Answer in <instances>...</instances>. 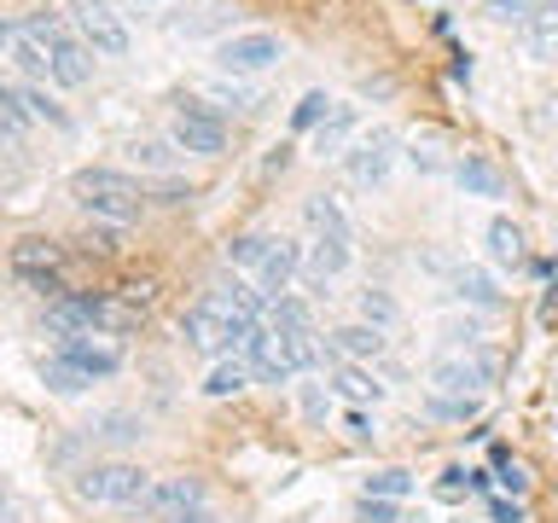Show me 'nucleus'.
I'll use <instances>...</instances> for the list:
<instances>
[{"label": "nucleus", "instance_id": "f257e3e1", "mask_svg": "<svg viewBox=\"0 0 558 523\" xmlns=\"http://www.w3.org/2000/svg\"><path fill=\"white\" fill-rule=\"evenodd\" d=\"M244 361H251V373L262 384H291L303 378L308 366H320V343H314V331H274L262 326L251 349H244Z\"/></svg>", "mask_w": 558, "mask_h": 523}, {"label": "nucleus", "instance_id": "f03ea898", "mask_svg": "<svg viewBox=\"0 0 558 523\" xmlns=\"http://www.w3.org/2000/svg\"><path fill=\"white\" fill-rule=\"evenodd\" d=\"M70 192H76V204L87 209V216L111 221V227L140 221V204H146V192H140L129 174H117V169H82L76 181H70Z\"/></svg>", "mask_w": 558, "mask_h": 523}, {"label": "nucleus", "instance_id": "7ed1b4c3", "mask_svg": "<svg viewBox=\"0 0 558 523\" xmlns=\"http://www.w3.org/2000/svg\"><path fill=\"white\" fill-rule=\"evenodd\" d=\"M151 471L146 465H129V460H105V465H87L76 477V495L94 500V506H146L151 495Z\"/></svg>", "mask_w": 558, "mask_h": 523}, {"label": "nucleus", "instance_id": "20e7f679", "mask_svg": "<svg viewBox=\"0 0 558 523\" xmlns=\"http://www.w3.org/2000/svg\"><path fill=\"white\" fill-rule=\"evenodd\" d=\"M495 373H500L495 355H442V361L430 366V390L436 396H471V401H477L488 384H495Z\"/></svg>", "mask_w": 558, "mask_h": 523}, {"label": "nucleus", "instance_id": "39448f33", "mask_svg": "<svg viewBox=\"0 0 558 523\" xmlns=\"http://www.w3.org/2000/svg\"><path fill=\"white\" fill-rule=\"evenodd\" d=\"M41 29H47V52H52V82L59 87H82L94 76V47L82 41V35H70L59 17L41 12Z\"/></svg>", "mask_w": 558, "mask_h": 523}, {"label": "nucleus", "instance_id": "423d86ee", "mask_svg": "<svg viewBox=\"0 0 558 523\" xmlns=\"http://www.w3.org/2000/svg\"><path fill=\"white\" fill-rule=\"evenodd\" d=\"M221 70H233V76H251V70H268L286 59V47H279V35L268 29H251V35H227V41L216 47Z\"/></svg>", "mask_w": 558, "mask_h": 523}, {"label": "nucleus", "instance_id": "0eeeda50", "mask_svg": "<svg viewBox=\"0 0 558 523\" xmlns=\"http://www.w3.org/2000/svg\"><path fill=\"white\" fill-rule=\"evenodd\" d=\"M174 146L192 151V157H221L227 151V122L216 111H204V105H181V117H174Z\"/></svg>", "mask_w": 558, "mask_h": 523}, {"label": "nucleus", "instance_id": "6e6552de", "mask_svg": "<svg viewBox=\"0 0 558 523\" xmlns=\"http://www.w3.org/2000/svg\"><path fill=\"white\" fill-rule=\"evenodd\" d=\"M198 506H204V483L198 477H157L151 495H146V512L157 523H174V518L198 512Z\"/></svg>", "mask_w": 558, "mask_h": 523}, {"label": "nucleus", "instance_id": "1a4fd4ad", "mask_svg": "<svg viewBox=\"0 0 558 523\" xmlns=\"http://www.w3.org/2000/svg\"><path fill=\"white\" fill-rule=\"evenodd\" d=\"M396 146H401V139L390 129H373L355 151H349V181H355V186H378L384 174H390V163H396Z\"/></svg>", "mask_w": 558, "mask_h": 523}, {"label": "nucleus", "instance_id": "9d476101", "mask_svg": "<svg viewBox=\"0 0 558 523\" xmlns=\"http://www.w3.org/2000/svg\"><path fill=\"white\" fill-rule=\"evenodd\" d=\"M76 29L94 52H105V59H122V52H129V29H122V17L111 7H76Z\"/></svg>", "mask_w": 558, "mask_h": 523}, {"label": "nucleus", "instance_id": "9b49d317", "mask_svg": "<svg viewBox=\"0 0 558 523\" xmlns=\"http://www.w3.org/2000/svg\"><path fill=\"white\" fill-rule=\"evenodd\" d=\"M181 331H186V343L198 349V355H233V326H227L221 314H209L204 303H198V308H186Z\"/></svg>", "mask_w": 558, "mask_h": 523}, {"label": "nucleus", "instance_id": "f8f14e48", "mask_svg": "<svg viewBox=\"0 0 558 523\" xmlns=\"http://www.w3.org/2000/svg\"><path fill=\"white\" fill-rule=\"evenodd\" d=\"M303 273V244H291V239H274V251L268 262H262V291L279 296V291H291V279Z\"/></svg>", "mask_w": 558, "mask_h": 523}, {"label": "nucleus", "instance_id": "ddd939ff", "mask_svg": "<svg viewBox=\"0 0 558 523\" xmlns=\"http://www.w3.org/2000/svg\"><path fill=\"white\" fill-rule=\"evenodd\" d=\"M453 181H460V192H471V198H506V174L495 163H483V157H460V163H453Z\"/></svg>", "mask_w": 558, "mask_h": 523}, {"label": "nucleus", "instance_id": "4468645a", "mask_svg": "<svg viewBox=\"0 0 558 523\" xmlns=\"http://www.w3.org/2000/svg\"><path fill=\"white\" fill-rule=\"evenodd\" d=\"M59 361H70V366H82L87 378H111L117 366H122V355H117V349H105V343H82V338H64V349H59Z\"/></svg>", "mask_w": 558, "mask_h": 523}, {"label": "nucleus", "instance_id": "2eb2a0df", "mask_svg": "<svg viewBox=\"0 0 558 523\" xmlns=\"http://www.w3.org/2000/svg\"><path fill=\"white\" fill-rule=\"evenodd\" d=\"M349 268V239H314L308 251V285H326L331 273Z\"/></svg>", "mask_w": 558, "mask_h": 523}, {"label": "nucleus", "instance_id": "dca6fc26", "mask_svg": "<svg viewBox=\"0 0 558 523\" xmlns=\"http://www.w3.org/2000/svg\"><path fill=\"white\" fill-rule=\"evenodd\" d=\"M251 378L256 373H251V361H244V355H221L216 366H209V378H204V396H239Z\"/></svg>", "mask_w": 558, "mask_h": 523}, {"label": "nucleus", "instance_id": "f3484780", "mask_svg": "<svg viewBox=\"0 0 558 523\" xmlns=\"http://www.w3.org/2000/svg\"><path fill=\"white\" fill-rule=\"evenodd\" d=\"M488 256H495L500 268H518V262H523V233H518V221H506V216L488 221Z\"/></svg>", "mask_w": 558, "mask_h": 523}, {"label": "nucleus", "instance_id": "a211bd4d", "mask_svg": "<svg viewBox=\"0 0 558 523\" xmlns=\"http://www.w3.org/2000/svg\"><path fill=\"white\" fill-rule=\"evenodd\" d=\"M331 343H338L343 361H361V355H378L384 349V331L378 326H343V331H331Z\"/></svg>", "mask_w": 558, "mask_h": 523}, {"label": "nucleus", "instance_id": "6ab92c4d", "mask_svg": "<svg viewBox=\"0 0 558 523\" xmlns=\"http://www.w3.org/2000/svg\"><path fill=\"white\" fill-rule=\"evenodd\" d=\"M408 163H413V169H425V174H436V169H453L460 157H448V139H442V134H413Z\"/></svg>", "mask_w": 558, "mask_h": 523}, {"label": "nucleus", "instance_id": "aec40b11", "mask_svg": "<svg viewBox=\"0 0 558 523\" xmlns=\"http://www.w3.org/2000/svg\"><path fill=\"white\" fill-rule=\"evenodd\" d=\"M303 216H308V227H314V239H349V221H343V209L331 204L326 192H320V198H308V209H303Z\"/></svg>", "mask_w": 558, "mask_h": 523}, {"label": "nucleus", "instance_id": "412c9836", "mask_svg": "<svg viewBox=\"0 0 558 523\" xmlns=\"http://www.w3.org/2000/svg\"><path fill=\"white\" fill-rule=\"evenodd\" d=\"M331 378H338V390H343L349 401H378V396H384V384L366 373V366H355V361H338V373H331Z\"/></svg>", "mask_w": 558, "mask_h": 523}, {"label": "nucleus", "instance_id": "4be33fe9", "mask_svg": "<svg viewBox=\"0 0 558 523\" xmlns=\"http://www.w3.org/2000/svg\"><path fill=\"white\" fill-rule=\"evenodd\" d=\"M349 129H355V105H331V117L320 122V134H314V146H320V157H326V151H343Z\"/></svg>", "mask_w": 558, "mask_h": 523}, {"label": "nucleus", "instance_id": "5701e85b", "mask_svg": "<svg viewBox=\"0 0 558 523\" xmlns=\"http://www.w3.org/2000/svg\"><path fill=\"white\" fill-rule=\"evenodd\" d=\"M453 296H460V303H477V308H495V303H500L495 279L477 273V268H460V279H453Z\"/></svg>", "mask_w": 558, "mask_h": 523}, {"label": "nucleus", "instance_id": "b1692460", "mask_svg": "<svg viewBox=\"0 0 558 523\" xmlns=\"http://www.w3.org/2000/svg\"><path fill=\"white\" fill-rule=\"evenodd\" d=\"M268 251H274V239H268V233H239L233 244H227V262H233V268H256V273H262Z\"/></svg>", "mask_w": 558, "mask_h": 523}, {"label": "nucleus", "instance_id": "393cba45", "mask_svg": "<svg viewBox=\"0 0 558 523\" xmlns=\"http://www.w3.org/2000/svg\"><path fill=\"white\" fill-rule=\"evenodd\" d=\"M413 488V477L401 465H384V471H373V477H366V500H401Z\"/></svg>", "mask_w": 558, "mask_h": 523}, {"label": "nucleus", "instance_id": "a878e982", "mask_svg": "<svg viewBox=\"0 0 558 523\" xmlns=\"http://www.w3.org/2000/svg\"><path fill=\"white\" fill-rule=\"evenodd\" d=\"M17 105H24L29 122H52V129H64V111L41 94V87H17Z\"/></svg>", "mask_w": 558, "mask_h": 523}, {"label": "nucleus", "instance_id": "bb28decb", "mask_svg": "<svg viewBox=\"0 0 558 523\" xmlns=\"http://www.w3.org/2000/svg\"><path fill=\"white\" fill-rule=\"evenodd\" d=\"M355 523H425V518L401 512V500H366V495H361V512H355Z\"/></svg>", "mask_w": 558, "mask_h": 523}, {"label": "nucleus", "instance_id": "cd10ccee", "mask_svg": "<svg viewBox=\"0 0 558 523\" xmlns=\"http://www.w3.org/2000/svg\"><path fill=\"white\" fill-rule=\"evenodd\" d=\"M47 384H52L59 396H76V390H87L94 378H87L82 366H70V361H47Z\"/></svg>", "mask_w": 558, "mask_h": 523}, {"label": "nucleus", "instance_id": "c85d7f7f", "mask_svg": "<svg viewBox=\"0 0 558 523\" xmlns=\"http://www.w3.org/2000/svg\"><path fill=\"white\" fill-rule=\"evenodd\" d=\"M12 262H17V268H41V262H47V268H52V262H59V251H52V244L47 239H24V244H17V251H12Z\"/></svg>", "mask_w": 558, "mask_h": 523}, {"label": "nucleus", "instance_id": "c756f323", "mask_svg": "<svg viewBox=\"0 0 558 523\" xmlns=\"http://www.w3.org/2000/svg\"><path fill=\"white\" fill-rule=\"evenodd\" d=\"M24 105H17V87H0V134H24Z\"/></svg>", "mask_w": 558, "mask_h": 523}, {"label": "nucleus", "instance_id": "7c9ffc66", "mask_svg": "<svg viewBox=\"0 0 558 523\" xmlns=\"http://www.w3.org/2000/svg\"><path fill=\"white\" fill-rule=\"evenodd\" d=\"M361 314H366V320H373V326L384 331V326L396 320V303H390L384 291H366V296H361Z\"/></svg>", "mask_w": 558, "mask_h": 523}, {"label": "nucleus", "instance_id": "2f4dec72", "mask_svg": "<svg viewBox=\"0 0 558 523\" xmlns=\"http://www.w3.org/2000/svg\"><path fill=\"white\" fill-rule=\"evenodd\" d=\"M331 117V99L326 94H303V105H296V129H314V122Z\"/></svg>", "mask_w": 558, "mask_h": 523}, {"label": "nucleus", "instance_id": "473e14b6", "mask_svg": "<svg viewBox=\"0 0 558 523\" xmlns=\"http://www.w3.org/2000/svg\"><path fill=\"white\" fill-rule=\"evenodd\" d=\"M326 408H331V401L320 396V390H314V384H308V390H303V413L314 418V425H320V418H326Z\"/></svg>", "mask_w": 558, "mask_h": 523}, {"label": "nucleus", "instance_id": "72a5a7b5", "mask_svg": "<svg viewBox=\"0 0 558 523\" xmlns=\"http://www.w3.org/2000/svg\"><path fill=\"white\" fill-rule=\"evenodd\" d=\"M488 512H495V523H523V506H518V500H512V506H506V500H495Z\"/></svg>", "mask_w": 558, "mask_h": 523}, {"label": "nucleus", "instance_id": "f704fd0d", "mask_svg": "<svg viewBox=\"0 0 558 523\" xmlns=\"http://www.w3.org/2000/svg\"><path fill=\"white\" fill-rule=\"evenodd\" d=\"M186 198H192V192H186V186H174V181L157 186V204H186Z\"/></svg>", "mask_w": 558, "mask_h": 523}, {"label": "nucleus", "instance_id": "c9c22d12", "mask_svg": "<svg viewBox=\"0 0 558 523\" xmlns=\"http://www.w3.org/2000/svg\"><path fill=\"white\" fill-rule=\"evenodd\" d=\"M500 483L512 488V495H523V483H530V477H523V465H500Z\"/></svg>", "mask_w": 558, "mask_h": 523}, {"label": "nucleus", "instance_id": "e433bc0d", "mask_svg": "<svg viewBox=\"0 0 558 523\" xmlns=\"http://www.w3.org/2000/svg\"><path fill=\"white\" fill-rule=\"evenodd\" d=\"M174 523H216V518H209L204 506H198V512H186V518H174Z\"/></svg>", "mask_w": 558, "mask_h": 523}, {"label": "nucleus", "instance_id": "4c0bfd02", "mask_svg": "<svg viewBox=\"0 0 558 523\" xmlns=\"http://www.w3.org/2000/svg\"><path fill=\"white\" fill-rule=\"evenodd\" d=\"M76 7H111V0H76Z\"/></svg>", "mask_w": 558, "mask_h": 523}, {"label": "nucleus", "instance_id": "58836bf2", "mask_svg": "<svg viewBox=\"0 0 558 523\" xmlns=\"http://www.w3.org/2000/svg\"><path fill=\"white\" fill-rule=\"evenodd\" d=\"M0 523H7V500H0Z\"/></svg>", "mask_w": 558, "mask_h": 523}]
</instances>
